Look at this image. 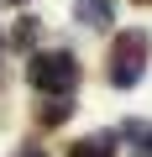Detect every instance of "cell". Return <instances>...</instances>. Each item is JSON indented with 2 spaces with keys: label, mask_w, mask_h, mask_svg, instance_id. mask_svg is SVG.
Here are the masks:
<instances>
[{
  "label": "cell",
  "mask_w": 152,
  "mask_h": 157,
  "mask_svg": "<svg viewBox=\"0 0 152 157\" xmlns=\"http://www.w3.org/2000/svg\"><path fill=\"white\" fill-rule=\"evenodd\" d=\"M26 84L37 94H68L73 84H79V58H73L68 47H53V52L26 58Z\"/></svg>",
  "instance_id": "1"
},
{
  "label": "cell",
  "mask_w": 152,
  "mask_h": 157,
  "mask_svg": "<svg viewBox=\"0 0 152 157\" xmlns=\"http://www.w3.org/2000/svg\"><path fill=\"white\" fill-rule=\"evenodd\" d=\"M147 52H152L147 32H121V37L110 42L105 78H110L115 89H131V84H142V73H147Z\"/></svg>",
  "instance_id": "2"
},
{
  "label": "cell",
  "mask_w": 152,
  "mask_h": 157,
  "mask_svg": "<svg viewBox=\"0 0 152 157\" xmlns=\"http://www.w3.org/2000/svg\"><path fill=\"white\" fill-rule=\"evenodd\" d=\"M73 16H79L84 26H95V32H100V26H110V21H115V0H73Z\"/></svg>",
  "instance_id": "3"
},
{
  "label": "cell",
  "mask_w": 152,
  "mask_h": 157,
  "mask_svg": "<svg viewBox=\"0 0 152 157\" xmlns=\"http://www.w3.org/2000/svg\"><path fill=\"white\" fill-rule=\"evenodd\" d=\"M68 157H115V136H84L68 147Z\"/></svg>",
  "instance_id": "4"
},
{
  "label": "cell",
  "mask_w": 152,
  "mask_h": 157,
  "mask_svg": "<svg viewBox=\"0 0 152 157\" xmlns=\"http://www.w3.org/2000/svg\"><path fill=\"white\" fill-rule=\"evenodd\" d=\"M68 110H73V105H63V100H58V94H53V100H47V110H42V115H37V121H42V126H58V121H63V115H68Z\"/></svg>",
  "instance_id": "5"
},
{
  "label": "cell",
  "mask_w": 152,
  "mask_h": 157,
  "mask_svg": "<svg viewBox=\"0 0 152 157\" xmlns=\"http://www.w3.org/2000/svg\"><path fill=\"white\" fill-rule=\"evenodd\" d=\"M16 42H21V47H26V42H37V21H32V16L16 26Z\"/></svg>",
  "instance_id": "6"
},
{
  "label": "cell",
  "mask_w": 152,
  "mask_h": 157,
  "mask_svg": "<svg viewBox=\"0 0 152 157\" xmlns=\"http://www.w3.org/2000/svg\"><path fill=\"white\" fill-rule=\"evenodd\" d=\"M136 157H152V131H142V141H136Z\"/></svg>",
  "instance_id": "7"
},
{
  "label": "cell",
  "mask_w": 152,
  "mask_h": 157,
  "mask_svg": "<svg viewBox=\"0 0 152 157\" xmlns=\"http://www.w3.org/2000/svg\"><path fill=\"white\" fill-rule=\"evenodd\" d=\"M16 157H42V152H37V147H26V152H16Z\"/></svg>",
  "instance_id": "8"
},
{
  "label": "cell",
  "mask_w": 152,
  "mask_h": 157,
  "mask_svg": "<svg viewBox=\"0 0 152 157\" xmlns=\"http://www.w3.org/2000/svg\"><path fill=\"white\" fill-rule=\"evenodd\" d=\"M11 6H21V0H11Z\"/></svg>",
  "instance_id": "9"
}]
</instances>
